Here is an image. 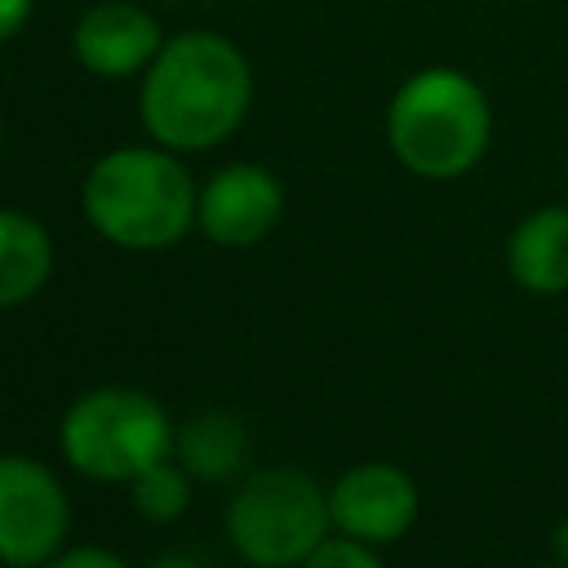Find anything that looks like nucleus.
Listing matches in <instances>:
<instances>
[{
    "mask_svg": "<svg viewBox=\"0 0 568 568\" xmlns=\"http://www.w3.org/2000/svg\"><path fill=\"white\" fill-rule=\"evenodd\" d=\"M129 488H133V510L155 519V524H169V519H178L191 506V470L178 457L155 462Z\"/></svg>",
    "mask_w": 568,
    "mask_h": 568,
    "instance_id": "13",
    "label": "nucleus"
},
{
    "mask_svg": "<svg viewBox=\"0 0 568 568\" xmlns=\"http://www.w3.org/2000/svg\"><path fill=\"white\" fill-rule=\"evenodd\" d=\"M27 13H31V0H0V44L22 31Z\"/></svg>",
    "mask_w": 568,
    "mask_h": 568,
    "instance_id": "16",
    "label": "nucleus"
},
{
    "mask_svg": "<svg viewBox=\"0 0 568 568\" xmlns=\"http://www.w3.org/2000/svg\"><path fill=\"white\" fill-rule=\"evenodd\" d=\"M4 568H22V564H4Z\"/></svg>",
    "mask_w": 568,
    "mask_h": 568,
    "instance_id": "20",
    "label": "nucleus"
},
{
    "mask_svg": "<svg viewBox=\"0 0 568 568\" xmlns=\"http://www.w3.org/2000/svg\"><path fill=\"white\" fill-rule=\"evenodd\" d=\"M244 453H248V430L226 408L186 417L173 439V457L191 470V479H226L244 466Z\"/></svg>",
    "mask_w": 568,
    "mask_h": 568,
    "instance_id": "11",
    "label": "nucleus"
},
{
    "mask_svg": "<svg viewBox=\"0 0 568 568\" xmlns=\"http://www.w3.org/2000/svg\"><path fill=\"white\" fill-rule=\"evenodd\" d=\"M328 510H333L337 532L368 541V546H386L413 528L417 484L408 470L390 462H359L328 488Z\"/></svg>",
    "mask_w": 568,
    "mask_h": 568,
    "instance_id": "7",
    "label": "nucleus"
},
{
    "mask_svg": "<svg viewBox=\"0 0 568 568\" xmlns=\"http://www.w3.org/2000/svg\"><path fill=\"white\" fill-rule=\"evenodd\" d=\"M71 528L58 475L31 457H0V564H49Z\"/></svg>",
    "mask_w": 568,
    "mask_h": 568,
    "instance_id": "6",
    "label": "nucleus"
},
{
    "mask_svg": "<svg viewBox=\"0 0 568 568\" xmlns=\"http://www.w3.org/2000/svg\"><path fill=\"white\" fill-rule=\"evenodd\" d=\"M253 102V71L235 40L217 31H178L142 71L138 115L169 151H209L226 142Z\"/></svg>",
    "mask_w": 568,
    "mask_h": 568,
    "instance_id": "1",
    "label": "nucleus"
},
{
    "mask_svg": "<svg viewBox=\"0 0 568 568\" xmlns=\"http://www.w3.org/2000/svg\"><path fill=\"white\" fill-rule=\"evenodd\" d=\"M506 271L537 297L568 293V204L524 213L506 240Z\"/></svg>",
    "mask_w": 568,
    "mask_h": 568,
    "instance_id": "10",
    "label": "nucleus"
},
{
    "mask_svg": "<svg viewBox=\"0 0 568 568\" xmlns=\"http://www.w3.org/2000/svg\"><path fill=\"white\" fill-rule=\"evenodd\" d=\"M49 568H129V564L102 546H71V550H58L49 559Z\"/></svg>",
    "mask_w": 568,
    "mask_h": 568,
    "instance_id": "15",
    "label": "nucleus"
},
{
    "mask_svg": "<svg viewBox=\"0 0 568 568\" xmlns=\"http://www.w3.org/2000/svg\"><path fill=\"white\" fill-rule=\"evenodd\" d=\"M328 493L293 466L248 475L226 510L231 546L253 568H302L311 550L328 537Z\"/></svg>",
    "mask_w": 568,
    "mask_h": 568,
    "instance_id": "5",
    "label": "nucleus"
},
{
    "mask_svg": "<svg viewBox=\"0 0 568 568\" xmlns=\"http://www.w3.org/2000/svg\"><path fill=\"white\" fill-rule=\"evenodd\" d=\"M302 568H386V564L373 555L368 541H355L342 532V537H324Z\"/></svg>",
    "mask_w": 568,
    "mask_h": 568,
    "instance_id": "14",
    "label": "nucleus"
},
{
    "mask_svg": "<svg viewBox=\"0 0 568 568\" xmlns=\"http://www.w3.org/2000/svg\"><path fill=\"white\" fill-rule=\"evenodd\" d=\"M160 44H164L160 22L133 0H102L71 31V53L80 58L84 71L102 80H124L146 71Z\"/></svg>",
    "mask_w": 568,
    "mask_h": 568,
    "instance_id": "9",
    "label": "nucleus"
},
{
    "mask_svg": "<svg viewBox=\"0 0 568 568\" xmlns=\"http://www.w3.org/2000/svg\"><path fill=\"white\" fill-rule=\"evenodd\" d=\"M89 226L120 248H169L195 226L200 191L169 146H115L84 173Z\"/></svg>",
    "mask_w": 568,
    "mask_h": 568,
    "instance_id": "2",
    "label": "nucleus"
},
{
    "mask_svg": "<svg viewBox=\"0 0 568 568\" xmlns=\"http://www.w3.org/2000/svg\"><path fill=\"white\" fill-rule=\"evenodd\" d=\"M550 550H555V559L568 568V515L555 524V532H550Z\"/></svg>",
    "mask_w": 568,
    "mask_h": 568,
    "instance_id": "17",
    "label": "nucleus"
},
{
    "mask_svg": "<svg viewBox=\"0 0 568 568\" xmlns=\"http://www.w3.org/2000/svg\"><path fill=\"white\" fill-rule=\"evenodd\" d=\"M49 271H53L49 231L18 209H0V311L36 297Z\"/></svg>",
    "mask_w": 568,
    "mask_h": 568,
    "instance_id": "12",
    "label": "nucleus"
},
{
    "mask_svg": "<svg viewBox=\"0 0 568 568\" xmlns=\"http://www.w3.org/2000/svg\"><path fill=\"white\" fill-rule=\"evenodd\" d=\"M173 422L169 413L133 386H98L80 395L58 426V448L71 470L89 479L133 484L155 462L173 457Z\"/></svg>",
    "mask_w": 568,
    "mask_h": 568,
    "instance_id": "4",
    "label": "nucleus"
},
{
    "mask_svg": "<svg viewBox=\"0 0 568 568\" xmlns=\"http://www.w3.org/2000/svg\"><path fill=\"white\" fill-rule=\"evenodd\" d=\"M386 142L390 155L426 182L470 173L493 142V106L484 84L462 67L413 71L390 93Z\"/></svg>",
    "mask_w": 568,
    "mask_h": 568,
    "instance_id": "3",
    "label": "nucleus"
},
{
    "mask_svg": "<svg viewBox=\"0 0 568 568\" xmlns=\"http://www.w3.org/2000/svg\"><path fill=\"white\" fill-rule=\"evenodd\" d=\"M284 213V186L271 169L262 164H226L200 186L195 204V226L222 244V248H244L257 244L262 235L275 231Z\"/></svg>",
    "mask_w": 568,
    "mask_h": 568,
    "instance_id": "8",
    "label": "nucleus"
},
{
    "mask_svg": "<svg viewBox=\"0 0 568 568\" xmlns=\"http://www.w3.org/2000/svg\"><path fill=\"white\" fill-rule=\"evenodd\" d=\"M532 568H564V564H559V559H555V564H532Z\"/></svg>",
    "mask_w": 568,
    "mask_h": 568,
    "instance_id": "19",
    "label": "nucleus"
},
{
    "mask_svg": "<svg viewBox=\"0 0 568 568\" xmlns=\"http://www.w3.org/2000/svg\"><path fill=\"white\" fill-rule=\"evenodd\" d=\"M146 568H200L191 555H178V550H169V555H160V559H151Z\"/></svg>",
    "mask_w": 568,
    "mask_h": 568,
    "instance_id": "18",
    "label": "nucleus"
}]
</instances>
